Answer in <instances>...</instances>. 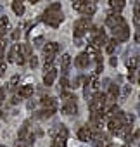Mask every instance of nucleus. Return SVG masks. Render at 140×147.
I'll return each instance as SVG.
<instances>
[{"mask_svg": "<svg viewBox=\"0 0 140 147\" xmlns=\"http://www.w3.org/2000/svg\"><path fill=\"white\" fill-rule=\"evenodd\" d=\"M62 19H64V14H62V11H61V4H52V5H48L47 9H45V12H43V16H42V21L45 23V24H48V26H52V28H57L61 23H62Z\"/></svg>", "mask_w": 140, "mask_h": 147, "instance_id": "nucleus-1", "label": "nucleus"}, {"mask_svg": "<svg viewBox=\"0 0 140 147\" xmlns=\"http://www.w3.org/2000/svg\"><path fill=\"white\" fill-rule=\"evenodd\" d=\"M111 30H112V35H114V38L118 42H125V40L130 38V30H128V24L125 21L119 23V24H116V26H112Z\"/></svg>", "mask_w": 140, "mask_h": 147, "instance_id": "nucleus-2", "label": "nucleus"}, {"mask_svg": "<svg viewBox=\"0 0 140 147\" xmlns=\"http://www.w3.org/2000/svg\"><path fill=\"white\" fill-rule=\"evenodd\" d=\"M88 18H83V19H78L75 23V38H81L87 31H88Z\"/></svg>", "mask_w": 140, "mask_h": 147, "instance_id": "nucleus-3", "label": "nucleus"}, {"mask_svg": "<svg viewBox=\"0 0 140 147\" xmlns=\"http://www.w3.org/2000/svg\"><path fill=\"white\" fill-rule=\"evenodd\" d=\"M62 113H64V114H76V113H78L76 99H75L73 95H66V104L62 106Z\"/></svg>", "mask_w": 140, "mask_h": 147, "instance_id": "nucleus-4", "label": "nucleus"}, {"mask_svg": "<svg viewBox=\"0 0 140 147\" xmlns=\"http://www.w3.org/2000/svg\"><path fill=\"white\" fill-rule=\"evenodd\" d=\"M75 64L78 66V67H88V64H90V54L88 52H83V54H80L76 59H75Z\"/></svg>", "mask_w": 140, "mask_h": 147, "instance_id": "nucleus-5", "label": "nucleus"}, {"mask_svg": "<svg viewBox=\"0 0 140 147\" xmlns=\"http://www.w3.org/2000/svg\"><path fill=\"white\" fill-rule=\"evenodd\" d=\"M125 19L119 16V12H114V14H107V18H106V24L109 26V28H112V26H116V24H119V23H123Z\"/></svg>", "mask_w": 140, "mask_h": 147, "instance_id": "nucleus-6", "label": "nucleus"}, {"mask_svg": "<svg viewBox=\"0 0 140 147\" xmlns=\"http://www.w3.org/2000/svg\"><path fill=\"white\" fill-rule=\"evenodd\" d=\"M78 138H80L81 142H88V140L92 138V130H90L88 125H85V126H81V128L78 130Z\"/></svg>", "mask_w": 140, "mask_h": 147, "instance_id": "nucleus-7", "label": "nucleus"}, {"mask_svg": "<svg viewBox=\"0 0 140 147\" xmlns=\"http://www.w3.org/2000/svg\"><path fill=\"white\" fill-rule=\"evenodd\" d=\"M55 78H57V69L50 67V69H47L45 76H43V83H45L47 87H50V85L54 83V80H55Z\"/></svg>", "mask_w": 140, "mask_h": 147, "instance_id": "nucleus-8", "label": "nucleus"}, {"mask_svg": "<svg viewBox=\"0 0 140 147\" xmlns=\"http://www.w3.org/2000/svg\"><path fill=\"white\" fill-rule=\"evenodd\" d=\"M69 64H71V55L64 54V55L61 57V71H62V75H66V73H67V69H69Z\"/></svg>", "mask_w": 140, "mask_h": 147, "instance_id": "nucleus-9", "label": "nucleus"}, {"mask_svg": "<svg viewBox=\"0 0 140 147\" xmlns=\"http://www.w3.org/2000/svg\"><path fill=\"white\" fill-rule=\"evenodd\" d=\"M57 50H59V45H57L55 42H50V43H47V45L43 47V54H45V55H55Z\"/></svg>", "mask_w": 140, "mask_h": 147, "instance_id": "nucleus-10", "label": "nucleus"}, {"mask_svg": "<svg viewBox=\"0 0 140 147\" xmlns=\"http://www.w3.org/2000/svg\"><path fill=\"white\" fill-rule=\"evenodd\" d=\"M18 95H19L21 99H28V97H31V95H33V87H31V85H24V87H21L19 92H18Z\"/></svg>", "mask_w": 140, "mask_h": 147, "instance_id": "nucleus-11", "label": "nucleus"}, {"mask_svg": "<svg viewBox=\"0 0 140 147\" xmlns=\"http://www.w3.org/2000/svg\"><path fill=\"white\" fill-rule=\"evenodd\" d=\"M40 102H42V106H43L45 109H55V107H57V102H55L54 97H43Z\"/></svg>", "mask_w": 140, "mask_h": 147, "instance_id": "nucleus-12", "label": "nucleus"}, {"mask_svg": "<svg viewBox=\"0 0 140 147\" xmlns=\"http://www.w3.org/2000/svg\"><path fill=\"white\" fill-rule=\"evenodd\" d=\"M12 11L16 16H23L24 14V5H23V0H14L12 2Z\"/></svg>", "mask_w": 140, "mask_h": 147, "instance_id": "nucleus-13", "label": "nucleus"}, {"mask_svg": "<svg viewBox=\"0 0 140 147\" xmlns=\"http://www.w3.org/2000/svg\"><path fill=\"white\" fill-rule=\"evenodd\" d=\"M54 113H55V109H43V111H38V113H35L33 116H35L36 119H47V118H50Z\"/></svg>", "mask_w": 140, "mask_h": 147, "instance_id": "nucleus-14", "label": "nucleus"}, {"mask_svg": "<svg viewBox=\"0 0 140 147\" xmlns=\"http://www.w3.org/2000/svg\"><path fill=\"white\" fill-rule=\"evenodd\" d=\"M106 140H107V137H106L104 133L97 131V133H95V140H94V145H95V147H106Z\"/></svg>", "mask_w": 140, "mask_h": 147, "instance_id": "nucleus-15", "label": "nucleus"}, {"mask_svg": "<svg viewBox=\"0 0 140 147\" xmlns=\"http://www.w3.org/2000/svg\"><path fill=\"white\" fill-rule=\"evenodd\" d=\"M118 95H119V87H118L116 83H112V85L109 87V95H107V99L116 100V99H118Z\"/></svg>", "mask_w": 140, "mask_h": 147, "instance_id": "nucleus-16", "label": "nucleus"}, {"mask_svg": "<svg viewBox=\"0 0 140 147\" xmlns=\"http://www.w3.org/2000/svg\"><path fill=\"white\" fill-rule=\"evenodd\" d=\"M133 12H135V24H140V0H135V4H133Z\"/></svg>", "mask_w": 140, "mask_h": 147, "instance_id": "nucleus-17", "label": "nucleus"}, {"mask_svg": "<svg viewBox=\"0 0 140 147\" xmlns=\"http://www.w3.org/2000/svg\"><path fill=\"white\" fill-rule=\"evenodd\" d=\"M109 5H111L116 12H119V11H123V7H125V0H109Z\"/></svg>", "mask_w": 140, "mask_h": 147, "instance_id": "nucleus-18", "label": "nucleus"}, {"mask_svg": "<svg viewBox=\"0 0 140 147\" xmlns=\"http://www.w3.org/2000/svg\"><path fill=\"white\" fill-rule=\"evenodd\" d=\"M19 52H21L24 57H30V55H31V45H30V43H23V45H19Z\"/></svg>", "mask_w": 140, "mask_h": 147, "instance_id": "nucleus-19", "label": "nucleus"}, {"mask_svg": "<svg viewBox=\"0 0 140 147\" xmlns=\"http://www.w3.org/2000/svg\"><path fill=\"white\" fill-rule=\"evenodd\" d=\"M28 126H30V123L26 121V123L23 125V128H21V131H19V140H24V138L28 137V130H30ZM19 140H18V142H19Z\"/></svg>", "mask_w": 140, "mask_h": 147, "instance_id": "nucleus-20", "label": "nucleus"}, {"mask_svg": "<svg viewBox=\"0 0 140 147\" xmlns=\"http://www.w3.org/2000/svg\"><path fill=\"white\" fill-rule=\"evenodd\" d=\"M116 43H118V40H116V38L109 40V42H107V47H106V52H107V54H112V52H114V49H116Z\"/></svg>", "mask_w": 140, "mask_h": 147, "instance_id": "nucleus-21", "label": "nucleus"}, {"mask_svg": "<svg viewBox=\"0 0 140 147\" xmlns=\"http://www.w3.org/2000/svg\"><path fill=\"white\" fill-rule=\"evenodd\" d=\"M18 50H19V45H14V47L11 49V52H9V61H11V62H14V61H16Z\"/></svg>", "mask_w": 140, "mask_h": 147, "instance_id": "nucleus-22", "label": "nucleus"}, {"mask_svg": "<svg viewBox=\"0 0 140 147\" xmlns=\"http://www.w3.org/2000/svg\"><path fill=\"white\" fill-rule=\"evenodd\" d=\"M67 87H71V85H69V82H67V78H66V75H64V76L61 78V85H59V90H61V92H64Z\"/></svg>", "mask_w": 140, "mask_h": 147, "instance_id": "nucleus-23", "label": "nucleus"}, {"mask_svg": "<svg viewBox=\"0 0 140 147\" xmlns=\"http://www.w3.org/2000/svg\"><path fill=\"white\" fill-rule=\"evenodd\" d=\"M18 82H19V75H14V76L11 78V82H9V90H14L16 85H18Z\"/></svg>", "mask_w": 140, "mask_h": 147, "instance_id": "nucleus-24", "label": "nucleus"}, {"mask_svg": "<svg viewBox=\"0 0 140 147\" xmlns=\"http://www.w3.org/2000/svg\"><path fill=\"white\" fill-rule=\"evenodd\" d=\"M52 147H66V138H54Z\"/></svg>", "mask_w": 140, "mask_h": 147, "instance_id": "nucleus-25", "label": "nucleus"}, {"mask_svg": "<svg viewBox=\"0 0 140 147\" xmlns=\"http://www.w3.org/2000/svg\"><path fill=\"white\" fill-rule=\"evenodd\" d=\"M30 66H31V67H36V66H38V59H36L33 54L30 55Z\"/></svg>", "mask_w": 140, "mask_h": 147, "instance_id": "nucleus-26", "label": "nucleus"}, {"mask_svg": "<svg viewBox=\"0 0 140 147\" xmlns=\"http://www.w3.org/2000/svg\"><path fill=\"white\" fill-rule=\"evenodd\" d=\"M5 69H7V66H5V62H0V78H2V76L5 75Z\"/></svg>", "mask_w": 140, "mask_h": 147, "instance_id": "nucleus-27", "label": "nucleus"}, {"mask_svg": "<svg viewBox=\"0 0 140 147\" xmlns=\"http://www.w3.org/2000/svg\"><path fill=\"white\" fill-rule=\"evenodd\" d=\"M7 24H9L7 16H2V18H0V26H5V28H7Z\"/></svg>", "mask_w": 140, "mask_h": 147, "instance_id": "nucleus-28", "label": "nucleus"}, {"mask_svg": "<svg viewBox=\"0 0 140 147\" xmlns=\"http://www.w3.org/2000/svg\"><path fill=\"white\" fill-rule=\"evenodd\" d=\"M4 97H5V88H4V87H0V104L4 102Z\"/></svg>", "mask_w": 140, "mask_h": 147, "instance_id": "nucleus-29", "label": "nucleus"}, {"mask_svg": "<svg viewBox=\"0 0 140 147\" xmlns=\"http://www.w3.org/2000/svg\"><path fill=\"white\" fill-rule=\"evenodd\" d=\"M19 35H21V28H18V30L12 33V40H18V38H19Z\"/></svg>", "mask_w": 140, "mask_h": 147, "instance_id": "nucleus-30", "label": "nucleus"}, {"mask_svg": "<svg viewBox=\"0 0 140 147\" xmlns=\"http://www.w3.org/2000/svg\"><path fill=\"white\" fill-rule=\"evenodd\" d=\"M19 100H21V97H19V95H14V97H12V100H11V102H12V104H18V102H19Z\"/></svg>", "mask_w": 140, "mask_h": 147, "instance_id": "nucleus-31", "label": "nucleus"}, {"mask_svg": "<svg viewBox=\"0 0 140 147\" xmlns=\"http://www.w3.org/2000/svg\"><path fill=\"white\" fill-rule=\"evenodd\" d=\"M4 49H5V40L0 38V50H4Z\"/></svg>", "mask_w": 140, "mask_h": 147, "instance_id": "nucleus-32", "label": "nucleus"}, {"mask_svg": "<svg viewBox=\"0 0 140 147\" xmlns=\"http://www.w3.org/2000/svg\"><path fill=\"white\" fill-rule=\"evenodd\" d=\"M42 42H43L42 38H36V40H35V45H36V47H40V45H42Z\"/></svg>", "mask_w": 140, "mask_h": 147, "instance_id": "nucleus-33", "label": "nucleus"}, {"mask_svg": "<svg viewBox=\"0 0 140 147\" xmlns=\"http://www.w3.org/2000/svg\"><path fill=\"white\" fill-rule=\"evenodd\" d=\"M35 104H36L35 100H30V102H28V107H30V109H33V107H35Z\"/></svg>", "mask_w": 140, "mask_h": 147, "instance_id": "nucleus-34", "label": "nucleus"}, {"mask_svg": "<svg viewBox=\"0 0 140 147\" xmlns=\"http://www.w3.org/2000/svg\"><path fill=\"white\" fill-rule=\"evenodd\" d=\"M4 59V50H0V61Z\"/></svg>", "mask_w": 140, "mask_h": 147, "instance_id": "nucleus-35", "label": "nucleus"}, {"mask_svg": "<svg viewBox=\"0 0 140 147\" xmlns=\"http://www.w3.org/2000/svg\"><path fill=\"white\" fill-rule=\"evenodd\" d=\"M30 2H31V4H38V2H40V0H30Z\"/></svg>", "mask_w": 140, "mask_h": 147, "instance_id": "nucleus-36", "label": "nucleus"}, {"mask_svg": "<svg viewBox=\"0 0 140 147\" xmlns=\"http://www.w3.org/2000/svg\"><path fill=\"white\" fill-rule=\"evenodd\" d=\"M0 147H7V145H0Z\"/></svg>", "mask_w": 140, "mask_h": 147, "instance_id": "nucleus-37", "label": "nucleus"}]
</instances>
